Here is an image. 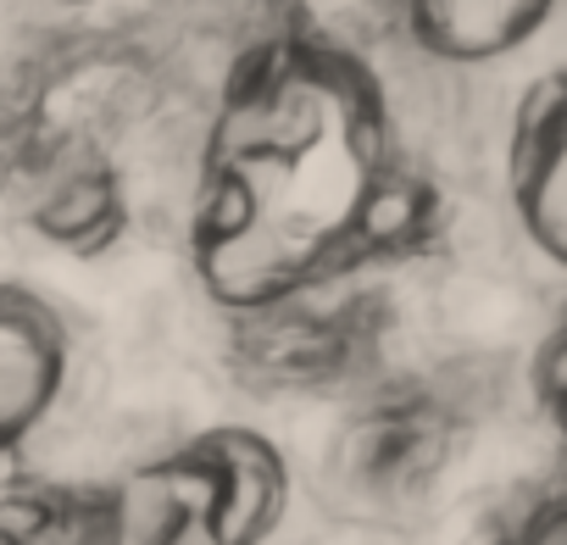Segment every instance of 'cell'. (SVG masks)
I'll use <instances>...</instances> for the list:
<instances>
[{
	"label": "cell",
	"instance_id": "ba28073f",
	"mask_svg": "<svg viewBox=\"0 0 567 545\" xmlns=\"http://www.w3.org/2000/svg\"><path fill=\"white\" fill-rule=\"evenodd\" d=\"M534 390H539V407L550 423H561V329H550V340L539 346V362H534Z\"/></svg>",
	"mask_w": 567,
	"mask_h": 545
},
{
	"label": "cell",
	"instance_id": "6da1fadb",
	"mask_svg": "<svg viewBox=\"0 0 567 545\" xmlns=\"http://www.w3.org/2000/svg\"><path fill=\"white\" fill-rule=\"evenodd\" d=\"M434 228V184L406 162L384 79L312 34L239 51L212 95L184 206L206 296L267 312L346 285Z\"/></svg>",
	"mask_w": 567,
	"mask_h": 545
},
{
	"label": "cell",
	"instance_id": "7a4b0ae2",
	"mask_svg": "<svg viewBox=\"0 0 567 545\" xmlns=\"http://www.w3.org/2000/svg\"><path fill=\"white\" fill-rule=\"evenodd\" d=\"M290 506V467L256 429H206L134 462L106 495V545H267Z\"/></svg>",
	"mask_w": 567,
	"mask_h": 545
},
{
	"label": "cell",
	"instance_id": "5b68a950",
	"mask_svg": "<svg viewBox=\"0 0 567 545\" xmlns=\"http://www.w3.org/2000/svg\"><path fill=\"white\" fill-rule=\"evenodd\" d=\"M440 456L445 412L429 401H390L379 412H362L340 440V484L362 506H401L440 473Z\"/></svg>",
	"mask_w": 567,
	"mask_h": 545
},
{
	"label": "cell",
	"instance_id": "8992f818",
	"mask_svg": "<svg viewBox=\"0 0 567 545\" xmlns=\"http://www.w3.org/2000/svg\"><path fill=\"white\" fill-rule=\"evenodd\" d=\"M545 18L550 7L523 0H417L406 7V34L434 68H478L512 56Z\"/></svg>",
	"mask_w": 567,
	"mask_h": 545
},
{
	"label": "cell",
	"instance_id": "52a82bcc",
	"mask_svg": "<svg viewBox=\"0 0 567 545\" xmlns=\"http://www.w3.org/2000/svg\"><path fill=\"white\" fill-rule=\"evenodd\" d=\"M495 545H567V506H561V495H539L523 512V523L512 534H501Z\"/></svg>",
	"mask_w": 567,
	"mask_h": 545
},
{
	"label": "cell",
	"instance_id": "9c48e42d",
	"mask_svg": "<svg viewBox=\"0 0 567 545\" xmlns=\"http://www.w3.org/2000/svg\"><path fill=\"white\" fill-rule=\"evenodd\" d=\"M0 545H18V539H12V534H7V528H0Z\"/></svg>",
	"mask_w": 567,
	"mask_h": 545
},
{
	"label": "cell",
	"instance_id": "277c9868",
	"mask_svg": "<svg viewBox=\"0 0 567 545\" xmlns=\"http://www.w3.org/2000/svg\"><path fill=\"white\" fill-rule=\"evenodd\" d=\"M506 184L517 200L523 234L561 261L567 256V84L545 73L523 90L506 140Z\"/></svg>",
	"mask_w": 567,
	"mask_h": 545
},
{
	"label": "cell",
	"instance_id": "3957f363",
	"mask_svg": "<svg viewBox=\"0 0 567 545\" xmlns=\"http://www.w3.org/2000/svg\"><path fill=\"white\" fill-rule=\"evenodd\" d=\"M73 340L51 301L0 285V456H18L68 395Z\"/></svg>",
	"mask_w": 567,
	"mask_h": 545
}]
</instances>
